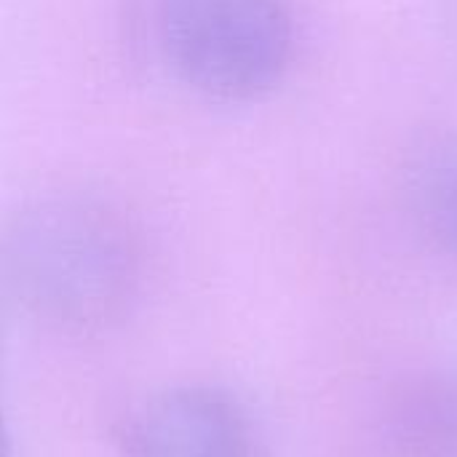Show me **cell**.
<instances>
[{
    "mask_svg": "<svg viewBox=\"0 0 457 457\" xmlns=\"http://www.w3.org/2000/svg\"><path fill=\"white\" fill-rule=\"evenodd\" d=\"M396 442L407 457H457V380L423 383L402 399Z\"/></svg>",
    "mask_w": 457,
    "mask_h": 457,
    "instance_id": "cell-5",
    "label": "cell"
},
{
    "mask_svg": "<svg viewBox=\"0 0 457 457\" xmlns=\"http://www.w3.org/2000/svg\"><path fill=\"white\" fill-rule=\"evenodd\" d=\"M0 457H11V442H8V431H5L3 407H0Z\"/></svg>",
    "mask_w": 457,
    "mask_h": 457,
    "instance_id": "cell-6",
    "label": "cell"
},
{
    "mask_svg": "<svg viewBox=\"0 0 457 457\" xmlns=\"http://www.w3.org/2000/svg\"><path fill=\"white\" fill-rule=\"evenodd\" d=\"M158 37L171 70L220 102L265 96L295 56L287 0H158Z\"/></svg>",
    "mask_w": 457,
    "mask_h": 457,
    "instance_id": "cell-2",
    "label": "cell"
},
{
    "mask_svg": "<svg viewBox=\"0 0 457 457\" xmlns=\"http://www.w3.org/2000/svg\"><path fill=\"white\" fill-rule=\"evenodd\" d=\"M407 201L420 233L457 260V134L426 142L407 169Z\"/></svg>",
    "mask_w": 457,
    "mask_h": 457,
    "instance_id": "cell-4",
    "label": "cell"
},
{
    "mask_svg": "<svg viewBox=\"0 0 457 457\" xmlns=\"http://www.w3.org/2000/svg\"><path fill=\"white\" fill-rule=\"evenodd\" d=\"M129 457H265L244 404L187 383L150 396L129 426Z\"/></svg>",
    "mask_w": 457,
    "mask_h": 457,
    "instance_id": "cell-3",
    "label": "cell"
},
{
    "mask_svg": "<svg viewBox=\"0 0 457 457\" xmlns=\"http://www.w3.org/2000/svg\"><path fill=\"white\" fill-rule=\"evenodd\" d=\"M139 241L91 195H46L0 225V281L37 321L94 332L115 324L139 287Z\"/></svg>",
    "mask_w": 457,
    "mask_h": 457,
    "instance_id": "cell-1",
    "label": "cell"
}]
</instances>
